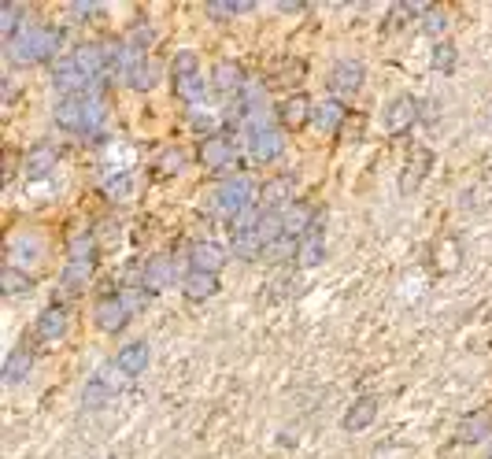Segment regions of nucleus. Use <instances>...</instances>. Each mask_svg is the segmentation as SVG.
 <instances>
[{
  "mask_svg": "<svg viewBox=\"0 0 492 459\" xmlns=\"http://www.w3.org/2000/svg\"><path fill=\"white\" fill-rule=\"evenodd\" d=\"M63 49V30L59 26H45V23H30L19 38L8 41V60L19 63V67H30V63H45V60H56Z\"/></svg>",
  "mask_w": 492,
  "mask_h": 459,
  "instance_id": "f257e3e1",
  "label": "nucleus"
},
{
  "mask_svg": "<svg viewBox=\"0 0 492 459\" xmlns=\"http://www.w3.org/2000/svg\"><path fill=\"white\" fill-rule=\"evenodd\" d=\"M252 207H260V186L249 179V174H230V179H223V186L215 189V211L223 219L237 223L244 219Z\"/></svg>",
  "mask_w": 492,
  "mask_h": 459,
  "instance_id": "f03ea898",
  "label": "nucleus"
},
{
  "mask_svg": "<svg viewBox=\"0 0 492 459\" xmlns=\"http://www.w3.org/2000/svg\"><path fill=\"white\" fill-rule=\"evenodd\" d=\"M196 160H200V167L204 170H211V174H241L237 167H241V160H237V149H233V141L226 137V133H207L204 141H200V149H196Z\"/></svg>",
  "mask_w": 492,
  "mask_h": 459,
  "instance_id": "7ed1b4c3",
  "label": "nucleus"
},
{
  "mask_svg": "<svg viewBox=\"0 0 492 459\" xmlns=\"http://www.w3.org/2000/svg\"><path fill=\"white\" fill-rule=\"evenodd\" d=\"M418 115H422V104H418L415 96L400 93V96H393V100L381 108V130L389 133V137H400V133H407V130L418 123Z\"/></svg>",
  "mask_w": 492,
  "mask_h": 459,
  "instance_id": "20e7f679",
  "label": "nucleus"
},
{
  "mask_svg": "<svg viewBox=\"0 0 492 459\" xmlns=\"http://www.w3.org/2000/svg\"><path fill=\"white\" fill-rule=\"evenodd\" d=\"M45 260V237L33 234V230H15L8 237V267H19V271H30Z\"/></svg>",
  "mask_w": 492,
  "mask_h": 459,
  "instance_id": "39448f33",
  "label": "nucleus"
},
{
  "mask_svg": "<svg viewBox=\"0 0 492 459\" xmlns=\"http://www.w3.org/2000/svg\"><path fill=\"white\" fill-rule=\"evenodd\" d=\"M367 82V67L363 60H337L330 70V96L337 100H351Z\"/></svg>",
  "mask_w": 492,
  "mask_h": 459,
  "instance_id": "423d86ee",
  "label": "nucleus"
},
{
  "mask_svg": "<svg viewBox=\"0 0 492 459\" xmlns=\"http://www.w3.org/2000/svg\"><path fill=\"white\" fill-rule=\"evenodd\" d=\"M130 319H133V311L126 308L123 293H104V297H96V304H93V323H96L104 334L126 330Z\"/></svg>",
  "mask_w": 492,
  "mask_h": 459,
  "instance_id": "0eeeda50",
  "label": "nucleus"
},
{
  "mask_svg": "<svg viewBox=\"0 0 492 459\" xmlns=\"http://www.w3.org/2000/svg\"><path fill=\"white\" fill-rule=\"evenodd\" d=\"M244 141H249V156L256 163H274V160H281V152H286V133H281L278 123L244 133Z\"/></svg>",
  "mask_w": 492,
  "mask_h": 459,
  "instance_id": "6e6552de",
  "label": "nucleus"
},
{
  "mask_svg": "<svg viewBox=\"0 0 492 459\" xmlns=\"http://www.w3.org/2000/svg\"><path fill=\"white\" fill-rule=\"evenodd\" d=\"M249 82L252 78L244 75V67L237 60H219L215 67H211V89L223 93V96H241Z\"/></svg>",
  "mask_w": 492,
  "mask_h": 459,
  "instance_id": "1a4fd4ad",
  "label": "nucleus"
},
{
  "mask_svg": "<svg viewBox=\"0 0 492 459\" xmlns=\"http://www.w3.org/2000/svg\"><path fill=\"white\" fill-rule=\"evenodd\" d=\"M314 119V100L304 93H289L286 100L278 104V123L281 130H304Z\"/></svg>",
  "mask_w": 492,
  "mask_h": 459,
  "instance_id": "9d476101",
  "label": "nucleus"
},
{
  "mask_svg": "<svg viewBox=\"0 0 492 459\" xmlns=\"http://www.w3.org/2000/svg\"><path fill=\"white\" fill-rule=\"evenodd\" d=\"M67 326H70V315L63 304H49L41 315H38V326H33V334H38L41 344H59L67 337Z\"/></svg>",
  "mask_w": 492,
  "mask_h": 459,
  "instance_id": "9b49d317",
  "label": "nucleus"
},
{
  "mask_svg": "<svg viewBox=\"0 0 492 459\" xmlns=\"http://www.w3.org/2000/svg\"><path fill=\"white\" fill-rule=\"evenodd\" d=\"M296 200V189H293V179L289 174H278V179H270L263 189H260V211H286L289 204Z\"/></svg>",
  "mask_w": 492,
  "mask_h": 459,
  "instance_id": "f8f14e48",
  "label": "nucleus"
},
{
  "mask_svg": "<svg viewBox=\"0 0 492 459\" xmlns=\"http://www.w3.org/2000/svg\"><path fill=\"white\" fill-rule=\"evenodd\" d=\"M230 252L223 249L219 241H196L189 249V271H207V274H219L226 267Z\"/></svg>",
  "mask_w": 492,
  "mask_h": 459,
  "instance_id": "ddd939ff",
  "label": "nucleus"
},
{
  "mask_svg": "<svg viewBox=\"0 0 492 459\" xmlns=\"http://www.w3.org/2000/svg\"><path fill=\"white\" fill-rule=\"evenodd\" d=\"M52 119L67 133H86V96H59Z\"/></svg>",
  "mask_w": 492,
  "mask_h": 459,
  "instance_id": "4468645a",
  "label": "nucleus"
},
{
  "mask_svg": "<svg viewBox=\"0 0 492 459\" xmlns=\"http://www.w3.org/2000/svg\"><path fill=\"white\" fill-rule=\"evenodd\" d=\"M314 126H319L323 133H341V126L348 123V104L337 100V96H323L314 100Z\"/></svg>",
  "mask_w": 492,
  "mask_h": 459,
  "instance_id": "2eb2a0df",
  "label": "nucleus"
},
{
  "mask_svg": "<svg viewBox=\"0 0 492 459\" xmlns=\"http://www.w3.org/2000/svg\"><path fill=\"white\" fill-rule=\"evenodd\" d=\"M149 360H152L149 341H130V344L119 348L115 367H119L126 378H137V374H145V371H149Z\"/></svg>",
  "mask_w": 492,
  "mask_h": 459,
  "instance_id": "dca6fc26",
  "label": "nucleus"
},
{
  "mask_svg": "<svg viewBox=\"0 0 492 459\" xmlns=\"http://www.w3.org/2000/svg\"><path fill=\"white\" fill-rule=\"evenodd\" d=\"M223 289L219 274H207V271H186L182 274V297L186 300H211Z\"/></svg>",
  "mask_w": 492,
  "mask_h": 459,
  "instance_id": "f3484780",
  "label": "nucleus"
},
{
  "mask_svg": "<svg viewBox=\"0 0 492 459\" xmlns=\"http://www.w3.org/2000/svg\"><path fill=\"white\" fill-rule=\"evenodd\" d=\"M93 271H96V260H67L63 271H59V286H63V293H67V297L82 293V289L89 286Z\"/></svg>",
  "mask_w": 492,
  "mask_h": 459,
  "instance_id": "a211bd4d",
  "label": "nucleus"
},
{
  "mask_svg": "<svg viewBox=\"0 0 492 459\" xmlns=\"http://www.w3.org/2000/svg\"><path fill=\"white\" fill-rule=\"evenodd\" d=\"M170 281H174V263H170V256H152L145 267H141V286H145L149 293L167 289Z\"/></svg>",
  "mask_w": 492,
  "mask_h": 459,
  "instance_id": "6ab92c4d",
  "label": "nucleus"
},
{
  "mask_svg": "<svg viewBox=\"0 0 492 459\" xmlns=\"http://www.w3.org/2000/svg\"><path fill=\"white\" fill-rule=\"evenodd\" d=\"M488 434H492V408H481V411L467 415L460 427H455V437H460L463 445H478V441H485Z\"/></svg>",
  "mask_w": 492,
  "mask_h": 459,
  "instance_id": "aec40b11",
  "label": "nucleus"
},
{
  "mask_svg": "<svg viewBox=\"0 0 492 459\" xmlns=\"http://www.w3.org/2000/svg\"><path fill=\"white\" fill-rule=\"evenodd\" d=\"M374 418H378V400H374V397H360L356 404H351V408L344 411L341 427H344V434H360V430L370 427Z\"/></svg>",
  "mask_w": 492,
  "mask_h": 459,
  "instance_id": "412c9836",
  "label": "nucleus"
},
{
  "mask_svg": "<svg viewBox=\"0 0 492 459\" xmlns=\"http://www.w3.org/2000/svg\"><path fill=\"white\" fill-rule=\"evenodd\" d=\"M326 260V237H323V223L314 226L307 237H300V252H296V267L311 271V267H319Z\"/></svg>",
  "mask_w": 492,
  "mask_h": 459,
  "instance_id": "4be33fe9",
  "label": "nucleus"
},
{
  "mask_svg": "<svg viewBox=\"0 0 492 459\" xmlns=\"http://www.w3.org/2000/svg\"><path fill=\"white\" fill-rule=\"evenodd\" d=\"M159 78H163V67L156 63V60H141L130 75H126V86L133 89V93H149V89H156L159 86Z\"/></svg>",
  "mask_w": 492,
  "mask_h": 459,
  "instance_id": "5701e85b",
  "label": "nucleus"
},
{
  "mask_svg": "<svg viewBox=\"0 0 492 459\" xmlns=\"http://www.w3.org/2000/svg\"><path fill=\"white\" fill-rule=\"evenodd\" d=\"M26 26H30V8L26 5H0V33H5V41L19 38Z\"/></svg>",
  "mask_w": 492,
  "mask_h": 459,
  "instance_id": "b1692460",
  "label": "nucleus"
},
{
  "mask_svg": "<svg viewBox=\"0 0 492 459\" xmlns=\"http://www.w3.org/2000/svg\"><path fill=\"white\" fill-rule=\"evenodd\" d=\"M430 163H433V156H430V152H415V156L407 160V167H404V174H400V193H404V197H407L411 189H418V186H422V179H426Z\"/></svg>",
  "mask_w": 492,
  "mask_h": 459,
  "instance_id": "393cba45",
  "label": "nucleus"
},
{
  "mask_svg": "<svg viewBox=\"0 0 492 459\" xmlns=\"http://www.w3.org/2000/svg\"><path fill=\"white\" fill-rule=\"evenodd\" d=\"M204 12H207V19H215V23H230L237 15L256 12V5H252V0H211Z\"/></svg>",
  "mask_w": 492,
  "mask_h": 459,
  "instance_id": "a878e982",
  "label": "nucleus"
},
{
  "mask_svg": "<svg viewBox=\"0 0 492 459\" xmlns=\"http://www.w3.org/2000/svg\"><path fill=\"white\" fill-rule=\"evenodd\" d=\"M418 30L426 33V38H433V45H437V41H448V30H451V15H448L444 8H430L426 15L418 19Z\"/></svg>",
  "mask_w": 492,
  "mask_h": 459,
  "instance_id": "bb28decb",
  "label": "nucleus"
},
{
  "mask_svg": "<svg viewBox=\"0 0 492 459\" xmlns=\"http://www.w3.org/2000/svg\"><path fill=\"white\" fill-rule=\"evenodd\" d=\"M30 371H33V352H30V348H12V356H8V363H5V381H8V385H19Z\"/></svg>",
  "mask_w": 492,
  "mask_h": 459,
  "instance_id": "cd10ccee",
  "label": "nucleus"
},
{
  "mask_svg": "<svg viewBox=\"0 0 492 459\" xmlns=\"http://www.w3.org/2000/svg\"><path fill=\"white\" fill-rule=\"evenodd\" d=\"M0 289H5V297L33 293V274H30V271H19V267H5V274H0Z\"/></svg>",
  "mask_w": 492,
  "mask_h": 459,
  "instance_id": "c85d7f7f",
  "label": "nucleus"
},
{
  "mask_svg": "<svg viewBox=\"0 0 492 459\" xmlns=\"http://www.w3.org/2000/svg\"><path fill=\"white\" fill-rule=\"evenodd\" d=\"M207 86H211V78H204V75H186V78H174V93H178L186 104H196L207 96Z\"/></svg>",
  "mask_w": 492,
  "mask_h": 459,
  "instance_id": "c756f323",
  "label": "nucleus"
},
{
  "mask_svg": "<svg viewBox=\"0 0 492 459\" xmlns=\"http://www.w3.org/2000/svg\"><path fill=\"white\" fill-rule=\"evenodd\" d=\"M123 41L133 49V52H141V56H145L149 49H152V41H156V26L152 23H145V19H137L126 33H123Z\"/></svg>",
  "mask_w": 492,
  "mask_h": 459,
  "instance_id": "7c9ffc66",
  "label": "nucleus"
},
{
  "mask_svg": "<svg viewBox=\"0 0 492 459\" xmlns=\"http://www.w3.org/2000/svg\"><path fill=\"white\" fill-rule=\"evenodd\" d=\"M52 167H56V152H52L49 145L33 149V152L26 156V179H49Z\"/></svg>",
  "mask_w": 492,
  "mask_h": 459,
  "instance_id": "2f4dec72",
  "label": "nucleus"
},
{
  "mask_svg": "<svg viewBox=\"0 0 492 459\" xmlns=\"http://www.w3.org/2000/svg\"><path fill=\"white\" fill-rule=\"evenodd\" d=\"M104 123H108V104H104V96H86V133L96 137L104 130Z\"/></svg>",
  "mask_w": 492,
  "mask_h": 459,
  "instance_id": "473e14b6",
  "label": "nucleus"
},
{
  "mask_svg": "<svg viewBox=\"0 0 492 459\" xmlns=\"http://www.w3.org/2000/svg\"><path fill=\"white\" fill-rule=\"evenodd\" d=\"M460 263H463V249H460V241H455V237H444V241L437 244V271L451 274V271H460Z\"/></svg>",
  "mask_w": 492,
  "mask_h": 459,
  "instance_id": "72a5a7b5",
  "label": "nucleus"
},
{
  "mask_svg": "<svg viewBox=\"0 0 492 459\" xmlns=\"http://www.w3.org/2000/svg\"><path fill=\"white\" fill-rule=\"evenodd\" d=\"M67 260H96V234H93V230H82V234L70 237Z\"/></svg>",
  "mask_w": 492,
  "mask_h": 459,
  "instance_id": "f704fd0d",
  "label": "nucleus"
},
{
  "mask_svg": "<svg viewBox=\"0 0 492 459\" xmlns=\"http://www.w3.org/2000/svg\"><path fill=\"white\" fill-rule=\"evenodd\" d=\"M182 170H186V152H182V149L159 152V160H156V179H174V174H182Z\"/></svg>",
  "mask_w": 492,
  "mask_h": 459,
  "instance_id": "c9c22d12",
  "label": "nucleus"
},
{
  "mask_svg": "<svg viewBox=\"0 0 492 459\" xmlns=\"http://www.w3.org/2000/svg\"><path fill=\"white\" fill-rule=\"evenodd\" d=\"M93 378H96L100 385H108V390H112L115 397H119V393L126 390V381H130V378H126V374H123V371L115 367V360H112V363H104V367H100V371H96Z\"/></svg>",
  "mask_w": 492,
  "mask_h": 459,
  "instance_id": "e433bc0d",
  "label": "nucleus"
},
{
  "mask_svg": "<svg viewBox=\"0 0 492 459\" xmlns=\"http://www.w3.org/2000/svg\"><path fill=\"white\" fill-rule=\"evenodd\" d=\"M186 75H200V60L189 49H182L178 56L170 60V78H186Z\"/></svg>",
  "mask_w": 492,
  "mask_h": 459,
  "instance_id": "4c0bfd02",
  "label": "nucleus"
},
{
  "mask_svg": "<svg viewBox=\"0 0 492 459\" xmlns=\"http://www.w3.org/2000/svg\"><path fill=\"white\" fill-rule=\"evenodd\" d=\"M130 193H133V182H130V174H112V179L104 182V197H108V200H115V204L130 200Z\"/></svg>",
  "mask_w": 492,
  "mask_h": 459,
  "instance_id": "58836bf2",
  "label": "nucleus"
},
{
  "mask_svg": "<svg viewBox=\"0 0 492 459\" xmlns=\"http://www.w3.org/2000/svg\"><path fill=\"white\" fill-rule=\"evenodd\" d=\"M455 60H460V52H455V45L451 41H437L433 45V56H430V63H433V70H455Z\"/></svg>",
  "mask_w": 492,
  "mask_h": 459,
  "instance_id": "ea45409f",
  "label": "nucleus"
},
{
  "mask_svg": "<svg viewBox=\"0 0 492 459\" xmlns=\"http://www.w3.org/2000/svg\"><path fill=\"white\" fill-rule=\"evenodd\" d=\"M115 393L108 390V385H100L96 378H89V385H86V393H82V400H86V408H104Z\"/></svg>",
  "mask_w": 492,
  "mask_h": 459,
  "instance_id": "a19ab883",
  "label": "nucleus"
},
{
  "mask_svg": "<svg viewBox=\"0 0 492 459\" xmlns=\"http://www.w3.org/2000/svg\"><path fill=\"white\" fill-rule=\"evenodd\" d=\"M104 8L100 5H86V0H78V5H70V15H82V23H89L93 15H100Z\"/></svg>",
  "mask_w": 492,
  "mask_h": 459,
  "instance_id": "79ce46f5",
  "label": "nucleus"
},
{
  "mask_svg": "<svg viewBox=\"0 0 492 459\" xmlns=\"http://www.w3.org/2000/svg\"><path fill=\"white\" fill-rule=\"evenodd\" d=\"M278 12H286V15H300V12H307V5H278Z\"/></svg>",
  "mask_w": 492,
  "mask_h": 459,
  "instance_id": "37998d69",
  "label": "nucleus"
},
{
  "mask_svg": "<svg viewBox=\"0 0 492 459\" xmlns=\"http://www.w3.org/2000/svg\"><path fill=\"white\" fill-rule=\"evenodd\" d=\"M488 459H492V452H488Z\"/></svg>",
  "mask_w": 492,
  "mask_h": 459,
  "instance_id": "c03bdc74",
  "label": "nucleus"
}]
</instances>
